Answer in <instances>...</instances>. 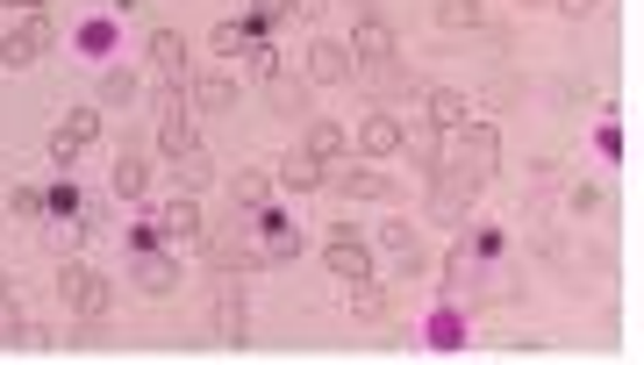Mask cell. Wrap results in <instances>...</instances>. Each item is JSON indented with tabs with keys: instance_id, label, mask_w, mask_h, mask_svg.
<instances>
[{
	"instance_id": "obj_27",
	"label": "cell",
	"mask_w": 644,
	"mask_h": 365,
	"mask_svg": "<svg viewBox=\"0 0 644 365\" xmlns=\"http://www.w3.org/2000/svg\"><path fill=\"white\" fill-rule=\"evenodd\" d=\"M144 187H150V165H144V158H122V165H115V194H122V201H136Z\"/></svg>"
},
{
	"instance_id": "obj_32",
	"label": "cell",
	"mask_w": 644,
	"mask_h": 365,
	"mask_svg": "<svg viewBox=\"0 0 644 365\" xmlns=\"http://www.w3.org/2000/svg\"><path fill=\"white\" fill-rule=\"evenodd\" d=\"M14 352H51V330H43V323H14Z\"/></svg>"
},
{
	"instance_id": "obj_13",
	"label": "cell",
	"mask_w": 644,
	"mask_h": 365,
	"mask_svg": "<svg viewBox=\"0 0 644 365\" xmlns=\"http://www.w3.org/2000/svg\"><path fill=\"white\" fill-rule=\"evenodd\" d=\"M402 150H408V158H416L423 173H429V165L444 158V122H429V115H416V122H402Z\"/></svg>"
},
{
	"instance_id": "obj_12",
	"label": "cell",
	"mask_w": 644,
	"mask_h": 365,
	"mask_svg": "<svg viewBox=\"0 0 644 365\" xmlns=\"http://www.w3.org/2000/svg\"><path fill=\"white\" fill-rule=\"evenodd\" d=\"M294 258H301V230H294V222H258V265H294Z\"/></svg>"
},
{
	"instance_id": "obj_3",
	"label": "cell",
	"mask_w": 644,
	"mask_h": 365,
	"mask_svg": "<svg viewBox=\"0 0 644 365\" xmlns=\"http://www.w3.org/2000/svg\"><path fill=\"white\" fill-rule=\"evenodd\" d=\"M215 337H222L229 352H243V344H251V315H243V272H222V294H215Z\"/></svg>"
},
{
	"instance_id": "obj_7",
	"label": "cell",
	"mask_w": 644,
	"mask_h": 365,
	"mask_svg": "<svg viewBox=\"0 0 644 365\" xmlns=\"http://www.w3.org/2000/svg\"><path fill=\"white\" fill-rule=\"evenodd\" d=\"M43 51H51V22H43V14H37V22H22V29H8V36H0V65H8V72L37 65Z\"/></svg>"
},
{
	"instance_id": "obj_8",
	"label": "cell",
	"mask_w": 644,
	"mask_h": 365,
	"mask_svg": "<svg viewBox=\"0 0 644 365\" xmlns=\"http://www.w3.org/2000/svg\"><path fill=\"white\" fill-rule=\"evenodd\" d=\"M322 258H330V272L336 280H373V251H365V237H351V230H336L330 243H322Z\"/></svg>"
},
{
	"instance_id": "obj_28",
	"label": "cell",
	"mask_w": 644,
	"mask_h": 365,
	"mask_svg": "<svg viewBox=\"0 0 644 365\" xmlns=\"http://www.w3.org/2000/svg\"><path fill=\"white\" fill-rule=\"evenodd\" d=\"M158 144H165V158H173V150H187L194 144V115H158Z\"/></svg>"
},
{
	"instance_id": "obj_35",
	"label": "cell",
	"mask_w": 644,
	"mask_h": 365,
	"mask_svg": "<svg viewBox=\"0 0 644 365\" xmlns=\"http://www.w3.org/2000/svg\"><path fill=\"white\" fill-rule=\"evenodd\" d=\"M251 14H258V22H287V14H294V0H251Z\"/></svg>"
},
{
	"instance_id": "obj_19",
	"label": "cell",
	"mask_w": 644,
	"mask_h": 365,
	"mask_svg": "<svg viewBox=\"0 0 644 365\" xmlns=\"http://www.w3.org/2000/svg\"><path fill=\"white\" fill-rule=\"evenodd\" d=\"M272 179H280V187H294V194H309V187H322V158H309V150H287V158L272 165Z\"/></svg>"
},
{
	"instance_id": "obj_20",
	"label": "cell",
	"mask_w": 644,
	"mask_h": 365,
	"mask_svg": "<svg viewBox=\"0 0 644 365\" xmlns=\"http://www.w3.org/2000/svg\"><path fill=\"white\" fill-rule=\"evenodd\" d=\"M158 237H165V243H187V237H201V208H194V194H179V201L158 216Z\"/></svg>"
},
{
	"instance_id": "obj_11",
	"label": "cell",
	"mask_w": 644,
	"mask_h": 365,
	"mask_svg": "<svg viewBox=\"0 0 644 365\" xmlns=\"http://www.w3.org/2000/svg\"><path fill=\"white\" fill-rule=\"evenodd\" d=\"M266 29H272V22H258V14H229V22H215V36H208V43H215L222 58H229V51L251 58L258 43H266Z\"/></svg>"
},
{
	"instance_id": "obj_24",
	"label": "cell",
	"mask_w": 644,
	"mask_h": 365,
	"mask_svg": "<svg viewBox=\"0 0 644 365\" xmlns=\"http://www.w3.org/2000/svg\"><path fill=\"white\" fill-rule=\"evenodd\" d=\"M266 194H272V173H266V165H251V173L229 179V201H237V208H266Z\"/></svg>"
},
{
	"instance_id": "obj_34",
	"label": "cell",
	"mask_w": 644,
	"mask_h": 365,
	"mask_svg": "<svg viewBox=\"0 0 644 365\" xmlns=\"http://www.w3.org/2000/svg\"><path fill=\"white\" fill-rule=\"evenodd\" d=\"M14 323H22V309H14V286H0V344L14 337Z\"/></svg>"
},
{
	"instance_id": "obj_31",
	"label": "cell",
	"mask_w": 644,
	"mask_h": 365,
	"mask_svg": "<svg viewBox=\"0 0 644 365\" xmlns=\"http://www.w3.org/2000/svg\"><path fill=\"white\" fill-rule=\"evenodd\" d=\"M86 230H94V222H58V230H51V251H58V258H72V251L86 243Z\"/></svg>"
},
{
	"instance_id": "obj_30",
	"label": "cell",
	"mask_w": 644,
	"mask_h": 365,
	"mask_svg": "<svg viewBox=\"0 0 644 365\" xmlns=\"http://www.w3.org/2000/svg\"><path fill=\"white\" fill-rule=\"evenodd\" d=\"M101 101H107V108L136 101V72H107V80H101Z\"/></svg>"
},
{
	"instance_id": "obj_9",
	"label": "cell",
	"mask_w": 644,
	"mask_h": 365,
	"mask_svg": "<svg viewBox=\"0 0 644 365\" xmlns=\"http://www.w3.org/2000/svg\"><path fill=\"white\" fill-rule=\"evenodd\" d=\"M351 72H359V58H351V43H309V72H301V80L309 86H336V80H351Z\"/></svg>"
},
{
	"instance_id": "obj_6",
	"label": "cell",
	"mask_w": 644,
	"mask_h": 365,
	"mask_svg": "<svg viewBox=\"0 0 644 365\" xmlns=\"http://www.w3.org/2000/svg\"><path fill=\"white\" fill-rule=\"evenodd\" d=\"M201 251H208V265L215 272H251L258 265V237H243V230H201Z\"/></svg>"
},
{
	"instance_id": "obj_22",
	"label": "cell",
	"mask_w": 644,
	"mask_h": 365,
	"mask_svg": "<svg viewBox=\"0 0 644 365\" xmlns=\"http://www.w3.org/2000/svg\"><path fill=\"white\" fill-rule=\"evenodd\" d=\"M187 101H194V108H201V115H222L229 101H237V80H222V72H208V80H194V86H187Z\"/></svg>"
},
{
	"instance_id": "obj_29",
	"label": "cell",
	"mask_w": 644,
	"mask_h": 365,
	"mask_svg": "<svg viewBox=\"0 0 644 365\" xmlns=\"http://www.w3.org/2000/svg\"><path fill=\"white\" fill-rule=\"evenodd\" d=\"M573 208H580V216H602V208H609V187H602V179H580V187H573Z\"/></svg>"
},
{
	"instance_id": "obj_26",
	"label": "cell",
	"mask_w": 644,
	"mask_h": 365,
	"mask_svg": "<svg viewBox=\"0 0 644 365\" xmlns=\"http://www.w3.org/2000/svg\"><path fill=\"white\" fill-rule=\"evenodd\" d=\"M437 29H487L480 0H437Z\"/></svg>"
},
{
	"instance_id": "obj_2",
	"label": "cell",
	"mask_w": 644,
	"mask_h": 365,
	"mask_svg": "<svg viewBox=\"0 0 644 365\" xmlns=\"http://www.w3.org/2000/svg\"><path fill=\"white\" fill-rule=\"evenodd\" d=\"M322 187H336L344 201H402V179H387V173H365V165H322Z\"/></svg>"
},
{
	"instance_id": "obj_21",
	"label": "cell",
	"mask_w": 644,
	"mask_h": 365,
	"mask_svg": "<svg viewBox=\"0 0 644 365\" xmlns=\"http://www.w3.org/2000/svg\"><path fill=\"white\" fill-rule=\"evenodd\" d=\"M266 101L280 115H301V108H309V80H294V72H266Z\"/></svg>"
},
{
	"instance_id": "obj_17",
	"label": "cell",
	"mask_w": 644,
	"mask_h": 365,
	"mask_svg": "<svg viewBox=\"0 0 644 365\" xmlns=\"http://www.w3.org/2000/svg\"><path fill=\"white\" fill-rule=\"evenodd\" d=\"M423 108H429V122H444V129L472 122V101L458 94V86H423Z\"/></svg>"
},
{
	"instance_id": "obj_4",
	"label": "cell",
	"mask_w": 644,
	"mask_h": 365,
	"mask_svg": "<svg viewBox=\"0 0 644 365\" xmlns=\"http://www.w3.org/2000/svg\"><path fill=\"white\" fill-rule=\"evenodd\" d=\"M129 280L144 286L150 301H165V294L179 286V258H173V243H165V251H158V243H144V251L129 258Z\"/></svg>"
},
{
	"instance_id": "obj_16",
	"label": "cell",
	"mask_w": 644,
	"mask_h": 365,
	"mask_svg": "<svg viewBox=\"0 0 644 365\" xmlns=\"http://www.w3.org/2000/svg\"><path fill=\"white\" fill-rule=\"evenodd\" d=\"M380 243H387V258H394V265H402V272H423V265H429L423 237L408 230V222H387V230H380Z\"/></svg>"
},
{
	"instance_id": "obj_36",
	"label": "cell",
	"mask_w": 644,
	"mask_h": 365,
	"mask_svg": "<svg viewBox=\"0 0 644 365\" xmlns=\"http://www.w3.org/2000/svg\"><path fill=\"white\" fill-rule=\"evenodd\" d=\"M551 8H559V14H594L602 0H551Z\"/></svg>"
},
{
	"instance_id": "obj_38",
	"label": "cell",
	"mask_w": 644,
	"mask_h": 365,
	"mask_svg": "<svg viewBox=\"0 0 644 365\" xmlns=\"http://www.w3.org/2000/svg\"><path fill=\"white\" fill-rule=\"evenodd\" d=\"M0 286H8V272H0Z\"/></svg>"
},
{
	"instance_id": "obj_25",
	"label": "cell",
	"mask_w": 644,
	"mask_h": 365,
	"mask_svg": "<svg viewBox=\"0 0 644 365\" xmlns=\"http://www.w3.org/2000/svg\"><path fill=\"white\" fill-rule=\"evenodd\" d=\"M301 150H309V158H322V165H336V158H344V129H336V122H309Z\"/></svg>"
},
{
	"instance_id": "obj_33",
	"label": "cell",
	"mask_w": 644,
	"mask_h": 365,
	"mask_svg": "<svg viewBox=\"0 0 644 365\" xmlns=\"http://www.w3.org/2000/svg\"><path fill=\"white\" fill-rule=\"evenodd\" d=\"M8 208H14L22 222H37V216H43V194H37V187H8Z\"/></svg>"
},
{
	"instance_id": "obj_15",
	"label": "cell",
	"mask_w": 644,
	"mask_h": 365,
	"mask_svg": "<svg viewBox=\"0 0 644 365\" xmlns=\"http://www.w3.org/2000/svg\"><path fill=\"white\" fill-rule=\"evenodd\" d=\"M208 179H215V158H208V150H201V144H187V150H173V187H179V194H201V187H208Z\"/></svg>"
},
{
	"instance_id": "obj_37",
	"label": "cell",
	"mask_w": 644,
	"mask_h": 365,
	"mask_svg": "<svg viewBox=\"0 0 644 365\" xmlns=\"http://www.w3.org/2000/svg\"><path fill=\"white\" fill-rule=\"evenodd\" d=\"M8 8H43V0H8Z\"/></svg>"
},
{
	"instance_id": "obj_1",
	"label": "cell",
	"mask_w": 644,
	"mask_h": 365,
	"mask_svg": "<svg viewBox=\"0 0 644 365\" xmlns=\"http://www.w3.org/2000/svg\"><path fill=\"white\" fill-rule=\"evenodd\" d=\"M58 301H65L80 323H101L107 301H115V286H107L94 265H80V258H58Z\"/></svg>"
},
{
	"instance_id": "obj_14",
	"label": "cell",
	"mask_w": 644,
	"mask_h": 365,
	"mask_svg": "<svg viewBox=\"0 0 644 365\" xmlns=\"http://www.w3.org/2000/svg\"><path fill=\"white\" fill-rule=\"evenodd\" d=\"M150 65L179 86L187 80V36H179V29H150Z\"/></svg>"
},
{
	"instance_id": "obj_23",
	"label": "cell",
	"mask_w": 644,
	"mask_h": 365,
	"mask_svg": "<svg viewBox=\"0 0 644 365\" xmlns=\"http://www.w3.org/2000/svg\"><path fill=\"white\" fill-rule=\"evenodd\" d=\"M344 309L359 315V323H380L394 301H387V286H380V280H351V301H344Z\"/></svg>"
},
{
	"instance_id": "obj_5",
	"label": "cell",
	"mask_w": 644,
	"mask_h": 365,
	"mask_svg": "<svg viewBox=\"0 0 644 365\" xmlns=\"http://www.w3.org/2000/svg\"><path fill=\"white\" fill-rule=\"evenodd\" d=\"M94 136H101V108H72V115L51 129V165H72L86 144H94Z\"/></svg>"
},
{
	"instance_id": "obj_10",
	"label": "cell",
	"mask_w": 644,
	"mask_h": 365,
	"mask_svg": "<svg viewBox=\"0 0 644 365\" xmlns=\"http://www.w3.org/2000/svg\"><path fill=\"white\" fill-rule=\"evenodd\" d=\"M351 58H359V65H387V58H394V29L380 22V14H359V29H351Z\"/></svg>"
},
{
	"instance_id": "obj_18",
	"label": "cell",
	"mask_w": 644,
	"mask_h": 365,
	"mask_svg": "<svg viewBox=\"0 0 644 365\" xmlns=\"http://www.w3.org/2000/svg\"><path fill=\"white\" fill-rule=\"evenodd\" d=\"M359 150H365V158H387V150H402V122H394V115H365V122H359Z\"/></svg>"
}]
</instances>
